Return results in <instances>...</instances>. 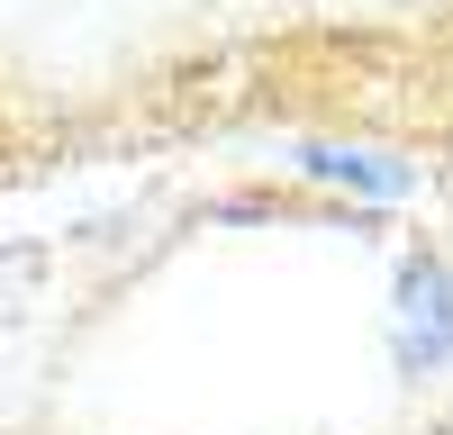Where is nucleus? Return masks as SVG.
Returning <instances> with one entry per match:
<instances>
[{
	"instance_id": "nucleus-1",
	"label": "nucleus",
	"mask_w": 453,
	"mask_h": 435,
	"mask_svg": "<svg viewBox=\"0 0 453 435\" xmlns=\"http://www.w3.org/2000/svg\"><path fill=\"white\" fill-rule=\"evenodd\" d=\"M390 336L408 372H444L453 362V263L444 254H408L399 263V309H390Z\"/></svg>"
},
{
	"instance_id": "nucleus-2",
	"label": "nucleus",
	"mask_w": 453,
	"mask_h": 435,
	"mask_svg": "<svg viewBox=\"0 0 453 435\" xmlns=\"http://www.w3.org/2000/svg\"><path fill=\"white\" fill-rule=\"evenodd\" d=\"M299 172H309V181H345V191H372V200H399L408 191V164L354 155V145H299Z\"/></svg>"
}]
</instances>
